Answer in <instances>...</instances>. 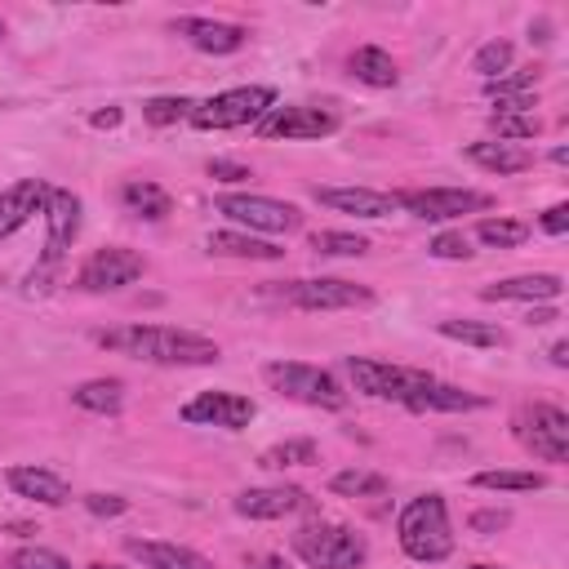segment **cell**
<instances>
[{"instance_id":"obj_1","label":"cell","mask_w":569,"mask_h":569,"mask_svg":"<svg viewBox=\"0 0 569 569\" xmlns=\"http://www.w3.org/2000/svg\"><path fill=\"white\" fill-rule=\"evenodd\" d=\"M99 343L152 365H214L218 361L214 339L192 334V329H174V325H129V329L99 334Z\"/></svg>"},{"instance_id":"obj_2","label":"cell","mask_w":569,"mask_h":569,"mask_svg":"<svg viewBox=\"0 0 569 569\" xmlns=\"http://www.w3.org/2000/svg\"><path fill=\"white\" fill-rule=\"evenodd\" d=\"M396 539L401 552L418 565H441L454 556V530H450V507L441 494H422L414 498L401 520H396Z\"/></svg>"},{"instance_id":"obj_3","label":"cell","mask_w":569,"mask_h":569,"mask_svg":"<svg viewBox=\"0 0 569 569\" xmlns=\"http://www.w3.org/2000/svg\"><path fill=\"white\" fill-rule=\"evenodd\" d=\"M347 378L356 383L361 396H374V401H396L414 414H422V396L427 388L437 383L427 369H414V365H388V361H369V356H347L343 361Z\"/></svg>"},{"instance_id":"obj_4","label":"cell","mask_w":569,"mask_h":569,"mask_svg":"<svg viewBox=\"0 0 569 569\" xmlns=\"http://www.w3.org/2000/svg\"><path fill=\"white\" fill-rule=\"evenodd\" d=\"M294 556L312 569H361L369 560V543L365 534H356L352 526H303L294 534Z\"/></svg>"},{"instance_id":"obj_5","label":"cell","mask_w":569,"mask_h":569,"mask_svg":"<svg viewBox=\"0 0 569 569\" xmlns=\"http://www.w3.org/2000/svg\"><path fill=\"white\" fill-rule=\"evenodd\" d=\"M263 378L290 401H303V405H316V409H343L347 405V392L343 383L329 369L320 365H303V361H271L263 369Z\"/></svg>"},{"instance_id":"obj_6","label":"cell","mask_w":569,"mask_h":569,"mask_svg":"<svg viewBox=\"0 0 569 569\" xmlns=\"http://www.w3.org/2000/svg\"><path fill=\"white\" fill-rule=\"evenodd\" d=\"M271 108H276L271 85H241V89H227V93H214V99L197 103L187 121L197 129H241V125H258Z\"/></svg>"},{"instance_id":"obj_7","label":"cell","mask_w":569,"mask_h":569,"mask_svg":"<svg viewBox=\"0 0 569 569\" xmlns=\"http://www.w3.org/2000/svg\"><path fill=\"white\" fill-rule=\"evenodd\" d=\"M516 441L526 445L543 463H565L569 458V414L556 405H526L516 418Z\"/></svg>"},{"instance_id":"obj_8","label":"cell","mask_w":569,"mask_h":569,"mask_svg":"<svg viewBox=\"0 0 569 569\" xmlns=\"http://www.w3.org/2000/svg\"><path fill=\"white\" fill-rule=\"evenodd\" d=\"M490 205H494V197L467 192V187H422V192H396V210H409L422 223H450V218H463V214H481Z\"/></svg>"},{"instance_id":"obj_9","label":"cell","mask_w":569,"mask_h":569,"mask_svg":"<svg viewBox=\"0 0 569 569\" xmlns=\"http://www.w3.org/2000/svg\"><path fill=\"white\" fill-rule=\"evenodd\" d=\"M223 218L241 223L250 231H299L303 227V214L299 205L290 201H271V197H245V192H231V197H218L214 205Z\"/></svg>"},{"instance_id":"obj_10","label":"cell","mask_w":569,"mask_h":569,"mask_svg":"<svg viewBox=\"0 0 569 569\" xmlns=\"http://www.w3.org/2000/svg\"><path fill=\"white\" fill-rule=\"evenodd\" d=\"M294 307L303 312H347V307H369L374 294L356 280H339V276H320V280H294L284 290Z\"/></svg>"},{"instance_id":"obj_11","label":"cell","mask_w":569,"mask_h":569,"mask_svg":"<svg viewBox=\"0 0 569 569\" xmlns=\"http://www.w3.org/2000/svg\"><path fill=\"white\" fill-rule=\"evenodd\" d=\"M148 263H142L138 250H125V245H112V250H99L89 254V263L80 267V290L89 294H108V290H125V284L142 280Z\"/></svg>"},{"instance_id":"obj_12","label":"cell","mask_w":569,"mask_h":569,"mask_svg":"<svg viewBox=\"0 0 569 569\" xmlns=\"http://www.w3.org/2000/svg\"><path fill=\"white\" fill-rule=\"evenodd\" d=\"M339 129V116L325 112V108H303V103H290V108H271L263 121H258V134L263 138H284V142H312V138H329Z\"/></svg>"},{"instance_id":"obj_13","label":"cell","mask_w":569,"mask_h":569,"mask_svg":"<svg viewBox=\"0 0 569 569\" xmlns=\"http://www.w3.org/2000/svg\"><path fill=\"white\" fill-rule=\"evenodd\" d=\"M254 401L250 396H236V392H201L197 401L182 405V422H197V427H227V432H241V427L254 422Z\"/></svg>"},{"instance_id":"obj_14","label":"cell","mask_w":569,"mask_h":569,"mask_svg":"<svg viewBox=\"0 0 569 569\" xmlns=\"http://www.w3.org/2000/svg\"><path fill=\"white\" fill-rule=\"evenodd\" d=\"M45 223H50V236H45V271L59 267L63 254L72 250V241L80 236V197L63 192V187H50V201H45Z\"/></svg>"},{"instance_id":"obj_15","label":"cell","mask_w":569,"mask_h":569,"mask_svg":"<svg viewBox=\"0 0 569 569\" xmlns=\"http://www.w3.org/2000/svg\"><path fill=\"white\" fill-rule=\"evenodd\" d=\"M231 507H236V516H250V520H280L294 511H312L316 503L299 485H258V490H241Z\"/></svg>"},{"instance_id":"obj_16","label":"cell","mask_w":569,"mask_h":569,"mask_svg":"<svg viewBox=\"0 0 569 569\" xmlns=\"http://www.w3.org/2000/svg\"><path fill=\"white\" fill-rule=\"evenodd\" d=\"M45 201H50V187H45L40 178H18V182H10L5 192H0V241H5V236H14L18 227H27V223L45 210Z\"/></svg>"},{"instance_id":"obj_17","label":"cell","mask_w":569,"mask_h":569,"mask_svg":"<svg viewBox=\"0 0 569 569\" xmlns=\"http://www.w3.org/2000/svg\"><path fill=\"white\" fill-rule=\"evenodd\" d=\"M565 290V280L552 276V271H539V276H511V280H494L481 290L485 303H556Z\"/></svg>"},{"instance_id":"obj_18","label":"cell","mask_w":569,"mask_h":569,"mask_svg":"<svg viewBox=\"0 0 569 569\" xmlns=\"http://www.w3.org/2000/svg\"><path fill=\"white\" fill-rule=\"evenodd\" d=\"M316 201L339 210V214H356V218H392L396 214V197L369 192V187H316Z\"/></svg>"},{"instance_id":"obj_19","label":"cell","mask_w":569,"mask_h":569,"mask_svg":"<svg viewBox=\"0 0 569 569\" xmlns=\"http://www.w3.org/2000/svg\"><path fill=\"white\" fill-rule=\"evenodd\" d=\"M174 31L192 40L201 54H236V50H241V45L250 40L245 27H236V23H214V18H178Z\"/></svg>"},{"instance_id":"obj_20","label":"cell","mask_w":569,"mask_h":569,"mask_svg":"<svg viewBox=\"0 0 569 569\" xmlns=\"http://www.w3.org/2000/svg\"><path fill=\"white\" fill-rule=\"evenodd\" d=\"M5 481L18 498H31L40 507H63L72 503V490L63 477H54V471H45V467H10L5 471Z\"/></svg>"},{"instance_id":"obj_21","label":"cell","mask_w":569,"mask_h":569,"mask_svg":"<svg viewBox=\"0 0 569 569\" xmlns=\"http://www.w3.org/2000/svg\"><path fill=\"white\" fill-rule=\"evenodd\" d=\"M467 161H471V165H481V169H490V174H498V178L534 169V152L516 148V142H498V138H490V142H471V148H467Z\"/></svg>"},{"instance_id":"obj_22","label":"cell","mask_w":569,"mask_h":569,"mask_svg":"<svg viewBox=\"0 0 569 569\" xmlns=\"http://www.w3.org/2000/svg\"><path fill=\"white\" fill-rule=\"evenodd\" d=\"M129 556H138L148 569H214V560H205L192 547H178V543H142V539H134Z\"/></svg>"},{"instance_id":"obj_23","label":"cell","mask_w":569,"mask_h":569,"mask_svg":"<svg viewBox=\"0 0 569 569\" xmlns=\"http://www.w3.org/2000/svg\"><path fill=\"white\" fill-rule=\"evenodd\" d=\"M534 85H539V72L530 67V72L485 80V93L498 103V112H534Z\"/></svg>"},{"instance_id":"obj_24","label":"cell","mask_w":569,"mask_h":569,"mask_svg":"<svg viewBox=\"0 0 569 569\" xmlns=\"http://www.w3.org/2000/svg\"><path fill=\"white\" fill-rule=\"evenodd\" d=\"M347 67H352V76H356L361 85H369V89H392V85L401 80L392 54L378 50V45H361V50L347 59Z\"/></svg>"},{"instance_id":"obj_25","label":"cell","mask_w":569,"mask_h":569,"mask_svg":"<svg viewBox=\"0 0 569 569\" xmlns=\"http://www.w3.org/2000/svg\"><path fill=\"white\" fill-rule=\"evenodd\" d=\"M210 254H223V258H254V263H276L284 250L271 245V241H258V236H245V231H214V236H210Z\"/></svg>"},{"instance_id":"obj_26","label":"cell","mask_w":569,"mask_h":569,"mask_svg":"<svg viewBox=\"0 0 569 569\" xmlns=\"http://www.w3.org/2000/svg\"><path fill=\"white\" fill-rule=\"evenodd\" d=\"M121 201H125L129 214L148 218V223H161V218L169 214V192H165V187H156V182H148V178L125 182V187H121Z\"/></svg>"},{"instance_id":"obj_27","label":"cell","mask_w":569,"mask_h":569,"mask_svg":"<svg viewBox=\"0 0 569 569\" xmlns=\"http://www.w3.org/2000/svg\"><path fill=\"white\" fill-rule=\"evenodd\" d=\"M72 401L89 414H116L125 405V383L121 378H89V383H80L72 392Z\"/></svg>"},{"instance_id":"obj_28","label":"cell","mask_w":569,"mask_h":569,"mask_svg":"<svg viewBox=\"0 0 569 569\" xmlns=\"http://www.w3.org/2000/svg\"><path fill=\"white\" fill-rule=\"evenodd\" d=\"M471 485L477 490H503V494H534V490H543L547 485V477L543 471H477L471 477Z\"/></svg>"},{"instance_id":"obj_29","label":"cell","mask_w":569,"mask_h":569,"mask_svg":"<svg viewBox=\"0 0 569 569\" xmlns=\"http://www.w3.org/2000/svg\"><path fill=\"white\" fill-rule=\"evenodd\" d=\"M445 339H454V343H467V347H503L507 343V334L498 325H485V320H441L437 325Z\"/></svg>"},{"instance_id":"obj_30","label":"cell","mask_w":569,"mask_h":569,"mask_svg":"<svg viewBox=\"0 0 569 569\" xmlns=\"http://www.w3.org/2000/svg\"><path fill=\"white\" fill-rule=\"evenodd\" d=\"M320 463V445L316 441H280L271 450L258 454V467H271V471H284V467H312Z\"/></svg>"},{"instance_id":"obj_31","label":"cell","mask_w":569,"mask_h":569,"mask_svg":"<svg viewBox=\"0 0 569 569\" xmlns=\"http://www.w3.org/2000/svg\"><path fill=\"white\" fill-rule=\"evenodd\" d=\"M312 254H325V258H361L369 254V241L356 231H312Z\"/></svg>"},{"instance_id":"obj_32","label":"cell","mask_w":569,"mask_h":569,"mask_svg":"<svg viewBox=\"0 0 569 569\" xmlns=\"http://www.w3.org/2000/svg\"><path fill=\"white\" fill-rule=\"evenodd\" d=\"M329 490H334L339 498H374V494H388V477H378V471H339L334 481H329Z\"/></svg>"},{"instance_id":"obj_33","label":"cell","mask_w":569,"mask_h":569,"mask_svg":"<svg viewBox=\"0 0 569 569\" xmlns=\"http://www.w3.org/2000/svg\"><path fill=\"white\" fill-rule=\"evenodd\" d=\"M490 129L498 142H526V138H539L543 134V121L534 112H494L490 116Z\"/></svg>"},{"instance_id":"obj_34","label":"cell","mask_w":569,"mask_h":569,"mask_svg":"<svg viewBox=\"0 0 569 569\" xmlns=\"http://www.w3.org/2000/svg\"><path fill=\"white\" fill-rule=\"evenodd\" d=\"M477 236H481L485 245H494V250H516V245L530 241V227L516 223V218H481Z\"/></svg>"},{"instance_id":"obj_35","label":"cell","mask_w":569,"mask_h":569,"mask_svg":"<svg viewBox=\"0 0 569 569\" xmlns=\"http://www.w3.org/2000/svg\"><path fill=\"white\" fill-rule=\"evenodd\" d=\"M422 409H445V414H458V409H485V396L477 392H463V388H450V383H432L422 396Z\"/></svg>"},{"instance_id":"obj_36","label":"cell","mask_w":569,"mask_h":569,"mask_svg":"<svg viewBox=\"0 0 569 569\" xmlns=\"http://www.w3.org/2000/svg\"><path fill=\"white\" fill-rule=\"evenodd\" d=\"M511 67V40H490L477 50V59H471V72H481L485 80H498V72Z\"/></svg>"},{"instance_id":"obj_37","label":"cell","mask_w":569,"mask_h":569,"mask_svg":"<svg viewBox=\"0 0 569 569\" xmlns=\"http://www.w3.org/2000/svg\"><path fill=\"white\" fill-rule=\"evenodd\" d=\"M192 99H174V93H165V99H148L142 103V116H148L152 125H178V121H187L192 116Z\"/></svg>"},{"instance_id":"obj_38","label":"cell","mask_w":569,"mask_h":569,"mask_svg":"<svg viewBox=\"0 0 569 569\" xmlns=\"http://www.w3.org/2000/svg\"><path fill=\"white\" fill-rule=\"evenodd\" d=\"M10 569H72V560L50 547H18L10 556Z\"/></svg>"},{"instance_id":"obj_39","label":"cell","mask_w":569,"mask_h":569,"mask_svg":"<svg viewBox=\"0 0 569 569\" xmlns=\"http://www.w3.org/2000/svg\"><path fill=\"white\" fill-rule=\"evenodd\" d=\"M427 254L432 258H450V263H458V258H471V241L463 231H441L432 245H427Z\"/></svg>"},{"instance_id":"obj_40","label":"cell","mask_w":569,"mask_h":569,"mask_svg":"<svg viewBox=\"0 0 569 569\" xmlns=\"http://www.w3.org/2000/svg\"><path fill=\"white\" fill-rule=\"evenodd\" d=\"M80 503H85V511H89V516H108V520L129 511V503H125L121 494H85Z\"/></svg>"},{"instance_id":"obj_41","label":"cell","mask_w":569,"mask_h":569,"mask_svg":"<svg viewBox=\"0 0 569 569\" xmlns=\"http://www.w3.org/2000/svg\"><path fill=\"white\" fill-rule=\"evenodd\" d=\"M467 526L477 530V534H498V530H507V526H511V511H503V507H490V511H477V516H471Z\"/></svg>"},{"instance_id":"obj_42","label":"cell","mask_w":569,"mask_h":569,"mask_svg":"<svg viewBox=\"0 0 569 569\" xmlns=\"http://www.w3.org/2000/svg\"><path fill=\"white\" fill-rule=\"evenodd\" d=\"M210 178H214V182H245L250 169H245L241 161H223V156H218V161H210Z\"/></svg>"},{"instance_id":"obj_43","label":"cell","mask_w":569,"mask_h":569,"mask_svg":"<svg viewBox=\"0 0 569 569\" xmlns=\"http://www.w3.org/2000/svg\"><path fill=\"white\" fill-rule=\"evenodd\" d=\"M543 231H547V236H565V231H569V205H552V210L543 214Z\"/></svg>"},{"instance_id":"obj_44","label":"cell","mask_w":569,"mask_h":569,"mask_svg":"<svg viewBox=\"0 0 569 569\" xmlns=\"http://www.w3.org/2000/svg\"><path fill=\"white\" fill-rule=\"evenodd\" d=\"M121 116H125L121 108H108V112H93V116H89V125H93V129H116V125H121Z\"/></svg>"},{"instance_id":"obj_45","label":"cell","mask_w":569,"mask_h":569,"mask_svg":"<svg viewBox=\"0 0 569 569\" xmlns=\"http://www.w3.org/2000/svg\"><path fill=\"white\" fill-rule=\"evenodd\" d=\"M245 569H290L280 556H245Z\"/></svg>"},{"instance_id":"obj_46","label":"cell","mask_w":569,"mask_h":569,"mask_svg":"<svg viewBox=\"0 0 569 569\" xmlns=\"http://www.w3.org/2000/svg\"><path fill=\"white\" fill-rule=\"evenodd\" d=\"M552 320H556V307H552V303L530 307V316H526V325H552Z\"/></svg>"},{"instance_id":"obj_47","label":"cell","mask_w":569,"mask_h":569,"mask_svg":"<svg viewBox=\"0 0 569 569\" xmlns=\"http://www.w3.org/2000/svg\"><path fill=\"white\" fill-rule=\"evenodd\" d=\"M552 365H556V369L569 365V343H552Z\"/></svg>"},{"instance_id":"obj_48","label":"cell","mask_w":569,"mask_h":569,"mask_svg":"<svg viewBox=\"0 0 569 569\" xmlns=\"http://www.w3.org/2000/svg\"><path fill=\"white\" fill-rule=\"evenodd\" d=\"M467 569H503V565H467Z\"/></svg>"},{"instance_id":"obj_49","label":"cell","mask_w":569,"mask_h":569,"mask_svg":"<svg viewBox=\"0 0 569 569\" xmlns=\"http://www.w3.org/2000/svg\"><path fill=\"white\" fill-rule=\"evenodd\" d=\"M89 569H121V565H89Z\"/></svg>"},{"instance_id":"obj_50","label":"cell","mask_w":569,"mask_h":569,"mask_svg":"<svg viewBox=\"0 0 569 569\" xmlns=\"http://www.w3.org/2000/svg\"><path fill=\"white\" fill-rule=\"evenodd\" d=\"M0 36H5V23H0Z\"/></svg>"}]
</instances>
